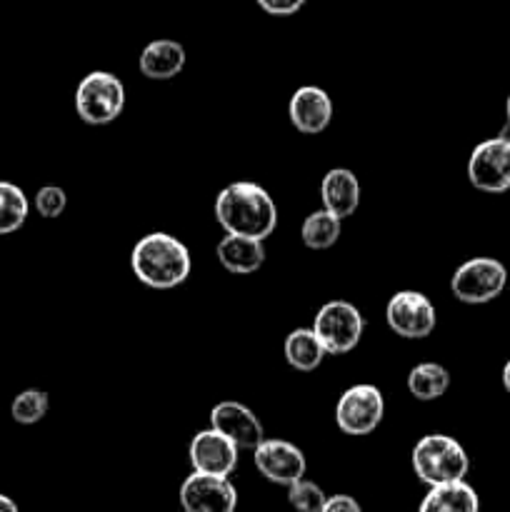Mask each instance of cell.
<instances>
[{"label":"cell","instance_id":"2e32d148","mask_svg":"<svg viewBox=\"0 0 510 512\" xmlns=\"http://www.w3.org/2000/svg\"><path fill=\"white\" fill-rule=\"evenodd\" d=\"M185 60V48L178 40L160 38L145 45L138 68L148 80H170L185 68Z\"/></svg>","mask_w":510,"mask_h":512},{"label":"cell","instance_id":"83f0119b","mask_svg":"<svg viewBox=\"0 0 510 512\" xmlns=\"http://www.w3.org/2000/svg\"><path fill=\"white\" fill-rule=\"evenodd\" d=\"M0 512H20V510H18V505L8 498V495L0 493Z\"/></svg>","mask_w":510,"mask_h":512},{"label":"cell","instance_id":"7a4b0ae2","mask_svg":"<svg viewBox=\"0 0 510 512\" xmlns=\"http://www.w3.org/2000/svg\"><path fill=\"white\" fill-rule=\"evenodd\" d=\"M135 278L153 290H170L183 285L193 270V258L183 240L170 233H148L130 253Z\"/></svg>","mask_w":510,"mask_h":512},{"label":"cell","instance_id":"603a6c76","mask_svg":"<svg viewBox=\"0 0 510 512\" xmlns=\"http://www.w3.org/2000/svg\"><path fill=\"white\" fill-rule=\"evenodd\" d=\"M50 408V398L43 390H23V393L15 395L13 405H10V415L18 425H35L45 418Z\"/></svg>","mask_w":510,"mask_h":512},{"label":"cell","instance_id":"277c9868","mask_svg":"<svg viewBox=\"0 0 510 512\" xmlns=\"http://www.w3.org/2000/svg\"><path fill=\"white\" fill-rule=\"evenodd\" d=\"M125 108V88L118 75L93 70L75 88V110L88 125H110Z\"/></svg>","mask_w":510,"mask_h":512},{"label":"cell","instance_id":"9a60e30c","mask_svg":"<svg viewBox=\"0 0 510 512\" xmlns=\"http://www.w3.org/2000/svg\"><path fill=\"white\" fill-rule=\"evenodd\" d=\"M320 198H323V210H328L330 215L338 220L350 218L360 205L358 175L348 168L328 170L320 183Z\"/></svg>","mask_w":510,"mask_h":512},{"label":"cell","instance_id":"5bb4252c","mask_svg":"<svg viewBox=\"0 0 510 512\" xmlns=\"http://www.w3.org/2000/svg\"><path fill=\"white\" fill-rule=\"evenodd\" d=\"M288 118L298 133L318 135L333 120V100L318 85H303L290 98Z\"/></svg>","mask_w":510,"mask_h":512},{"label":"cell","instance_id":"4fadbf2b","mask_svg":"<svg viewBox=\"0 0 510 512\" xmlns=\"http://www.w3.org/2000/svg\"><path fill=\"white\" fill-rule=\"evenodd\" d=\"M238 453L240 450L225 435L208 428L195 433V438L190 440L188 460L193 465V473L213 475V478H230L235 468H238Z\"/></svg>","mask_w":510,"mask_h":512},{"label":"cell","instance_id":"e0dca14e","mask_svg":"<svg viewBox=\"0 0 510 512\" xmlns=\"http://www.w3.org/2000/svg\"><path fill=\"white\" fill-rule=\"evenodd\" d=\"M215 255H218L220 265L235 275H250L255 270L263 268L265 263V245L260 240L250 238H235V235H225L218 245H215Z\"/></svg>","mask_w":510,"mask_h":512},{"label":"cell","instance_id":"f546056e","mask_svg":"<svg viewBox=\"0 0 510 512\" xmlns=\"http://www.w3.org/2000/svg\"><path fill=\"white\" fill-rule=\"evenodd\" d=\"M505 115H508V123H510V95H508V103H505Z\"/></svg>","mask_w":510,"mask_h":512},{"label":"cell","instance_id":"8fae6325","mask_svg":"<svg viewBox=\"0 0 510 512\" xmlns=\"http://www.w3.org/2000/svg\"><path fill=\"white\" fill-rule=\"evenodd\" d=\"M180 505L185 512H235L238 490L230 478L190 473L180 485Z\"/></svg>","mask_w":510,"mask_h":512},{"label":"cell","instance_id":"d4e9b609","mask_svg":"<svg viewBox=\"0 0 510 512\" xmlns=\"http://www.w3.org/2000/svg\"><path fill=\"white\" fill-rule=\"evenodd\" d=\"M33 203L40 218L55 220L63 215L65 205H68V195H65V190L58 188V185H45V188H40L38 193H35Z\"/></svg>","mask_w":510,"mask_h":512},{"label":"cell","instance_id":"ba28073f","mask_svg":"<svg viewBox=\"0 0 510 512\" xmlns=\"http://www.w3.org/2000/svg\"><path fill=\"white\" fill-rule=\"evenodd\" d=\"M385 323L400 338L423 340L435 330L438 313L428 295L418 290H400L385 305Z\"/></svg>","mask_w":510,"mask_h":512},{"label":"cell","instance_id":"5b68a950","mask_svg":"<svg viewBox=\"0 0 510 512\" xmlns=\"http://www.w3.org/2000/svg\"><path fill=\"white\" fill-rule=\"evenodd\" d=\"M365 318L348 300H328L313 320V333L328 355H345L360 343Z\"/></svg>","mask_w":510,"mask_h":512},{"label":"cell","instance_id":"cb8c5ba5","mask_svg":"<svg viewBox=\"0 0 510 512\" xmlns=\"http://www.w3.org/2000/svg\"><path fill=\"white\" fill-rule=\"evenodd\" d=\"M288 503L290 508H295L298 512H323L325 503H328V495L313 480L303 478L288 488Z\"/></svg>","mask_w":510,"mask_h":512},{"label":"cell","instance_id":"7c38bea8","mask_svg":"<svg viewBox=\"0 0 510 512\" xmlns=\"http://www.w3.org/2000/svg\"><path fill=\"white\" fill-rule=\"evenodd\" d=\"M210 428L225 435L238 450H255L265 440L263 423L238 400H223L210 410Z\"/></svg>","mask_w":510,"mask_h":512},{"label":"cell","instance_id":"44dd1931","mask_svg":"<svg viewBox=\"0 0 510 512\" xmlns=\"http://www.w3.org/2000/svg\"><path fill=\"white\" fill-rule=\"evenodd\" d=\"M340 230H343V220H338L328 210L320 208L303 220L300 238H303L305 248L328 250L340 240Z\"/></svg>","mask_w":510,"mask_h":512},{"label":"cell","instance_id":"3957f363","mask_svg":"<svg viewBox=\"0 0 510 512\" xmlns=\"http://www.w3.org/2000/svg\"><path fill=\"white\" fill-rule=\"evenodd\" d=\"M410 463H413L415 478L428 488L465 483V475L470 470V460L463 445L443 433L423 435L415 443Z\"/></svg>","mask_w":510,"mask_h":512},{"label":"cell","instance_id":"ffe728a7","mask_svg":"<svg viewBox=\"0 0 510 512\" xmlns=\"http://www.w3.org/2000/svg\"><path fill=\"white\" fill-rule=\"evenodd\" d=\"M408 393L420 403H430L448 393L450 373L440 363H418L408 373Z\"/></svg>","mask_w":510,"mask_h":512},{"label":"cell","instance_id":"d6986e66","mask_svg":"<svg viewBox=\"0 0 510 512\" xmlns=\"http://www.w3.org/2000/svg\"><path fill=\"white\" fill-rule=\"evenodd\" d=\"M283 353L290 368L300 370V373H313L315 368H320L325 355H328L323 345H320V340L315 338L313 328H295L293 333H288Z\"/></svg>","mask_w":510,"mask_h":512},{"label":"cell","instance_id":"ac0fdd59","mask_svg":"<svg viewBox=\"0 0 510 512\" xmlns=\"http://www.w3.org/2000/svg\"><path fill=\"white\" fill-rule=\"evenodd\" d=\"M418 512H480V498L468 483L440 485L425 493Z\"/></svg>","mask_w":510,"mask_h":512},{"label":"cell","instance_id":"8992f818","mask_svg":"<svg viewBox=\"0 0 510 512\" xmlns=\"http://www.w3.org/2000/svg\"><path fill=\"white\" fill-rule=\"evenodd\" d=\"M508 285V270L495 258H470L450 278L455 300L465 305H485L498 298Z\"/></svg>","mask_w":510,"mask_h":512},{"label":"cell","instance_id":"6da1fadb","mask_svg":"<svg viewBox=\"0 0 510 512\" xmlns=\"http://www.w3.org/2000/svg\"><path fill=\"white\" fill-rule=\"evenodd\" d=\"M215 220L225 235L263 243L278 228V205L263 185L253 180H235L215 198Z\"/></svg>","mask_w":510,"mask_h":512},{"label":"cell","instance_id":"7402d4cb","mask_svg":"<svg viewBox=\"0 0 510 512\" xmlns=\"http://www.w3.org/2000/svg\"><path fill=\"white\" fill-rule=\"evenodd\" d=\"M30 200L15 183L0 180V235H10L20 230L28 220Z\"/></svg>","mask_w":510,"mask_h":512},{"label":"cell","instance_id":"4316f807","mask_svg":"<svg viewBox=\"0 0 510 512\" xmlns=\"http://www.w3.org/2000/svg\"><path fill=\"white\" fill-rule=\"evenodd\" d=\"M258 5L260 8L265 10V13H270V15H295L298 13V10H303V0H285V3H278V0H258Z\"/></svg>","mask_w":510,"mask_h":512},{"label":"cell","instance_id":"484cf974","mask_svg":"<svg viewBox=\"0 0 510 512\" xmlns=\"http://www.w3.org/2000/svg\"><path fill=\"white\" fill-rule=\"evenodd\" d=\"M323 512H363V508H360V503L353 498V495L338 493V495H328V503H325Z\"/></svg>","mask_w":510,"mask_h":512},{"label":"cell","instance_id":"52a82bcc","mask_svg":"<svg viewBox=\"0 0 510 512\" xmlns=\"http://www.w3.org/2000/svg\"><path fill=\"white\" fill-rule=\"evenodd\" d=\"M385 415V398L380 388L370 383H358L340 395L335 405V423L345 435H370Z\"/></svg>","mask_w":510,"mask_h":512},{"label":"cell","instance_id":"9c48e42d","mask_svg":"<svg viewBox=\"0 0 510 512\" xmlns=\"http://www.w3.org/2000/svg\"><path fill=\"white\" fill-rule=\"evenodd\" d=\"M468 180L483 193L510 190V138L498 135L478 143L468 160Z\"/></svg>","mask_w":510,"mask_h":512},{"label":"cell","instance_id":"f1b7e54d","mask_svg":"<svg viewBox=\"0 0 510 512\" xmlns=\"http://www.w3.org/2000/svg\"><path fill=\"white\" fill-rule=\"evenodd\" d=\"M503 388H505V393L510 395V360L503 365Z\"/></svg>","mask_w":510,"mask_h":512},{"label":"cell","instance_id":"30bf717a","mask_svg":"<svg viewBox=\"0 0 510 512\" xmlns=\"http://www.w3.org/2000/svg\"><path fill=\"white\" fill-rule=\"evenodd\" d=\"M253 463L268 483L283 485V488H290L298 480H303L305 470H308L303 450L280 438H265L253 450Z\"/></svg>","mask_w":510,"mask_h":512}]
</instances>
